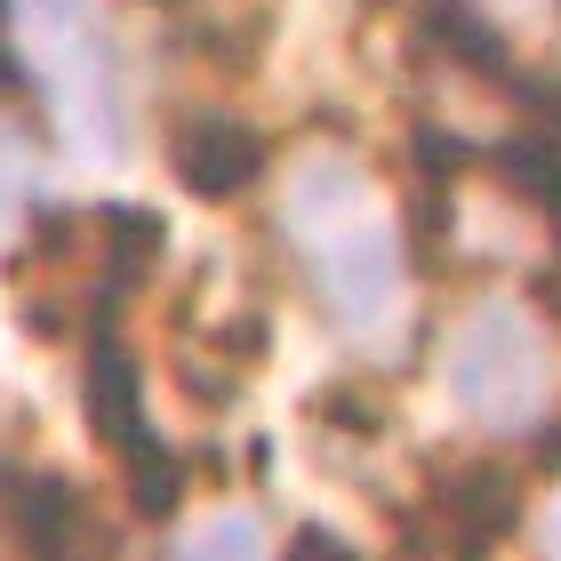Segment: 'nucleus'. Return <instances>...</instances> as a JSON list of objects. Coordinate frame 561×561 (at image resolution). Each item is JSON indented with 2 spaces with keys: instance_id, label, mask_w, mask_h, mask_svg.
Masks as SVG:
<instances>
[{
  "instance_id": "obj_8",
  "label": "nucleus",
  "mask_w": 561,
  "mask_h": 561,
  "mask_svg": "<svg viewBox=\"0 0 561 561\" xmlns=\"http://www.w3.org/2000/svg\"><path fill=\"white\" fill-rule=\"evenodd\" d=\"M546 561H561V514H553V529H546Z\"/></svg>"
},
{
  "instance_id": "obj_5",
  "label": "nucleus",
  "mask_w": 561,
  "mask_h": 561,
  "mask_svg": "<svg viewBox=\"0 0 561 561\" xmlns=\"http://www.w3.org/2000/svg\"><path fill=\"white\" fill-rule=\"evenodd\" d=\"M497 161H505V176H514V185H522L529 201H546V209H561V145L529 137V145H505Z\"/></svg>"
},
{
  "instance_id": "obj_6",
  "label": "nucleus",
  "mask_w": 561,
  "mask_h": 561,
  "mask_svg": "<svg viewBox=\"0 0 561 561\" xmlns=\"http://www.w3.org/2000/svg\"><path fill=\"white\" fill-rule=\"evenodd\" d=\"M176 561H265V538H257V522L233 514V522H209Z\"/></svg>"
},
{
  "instance_id": "obj_4",
  "label": "nucleus",
  "mask_w": 561,
  "mask_h": 561,
  "mask_svg": "<svg viewBox=\"0 0 561 561\" xmlns=\"http://www.w3.org/2000/svg\"><path fill=\"white\" fill-rule=\"evenodd\" d=\"M176 169H185L193 193H249L265 169V137L241 129V121H201V129L176 137Z\"/></svg>"
},
{
  "instance_id": "obj_2",
  "label": "nucleus",
  "mask_w": 561,
  "mask_h": 561,
  "mask_svg": "<svg viewBox=\"0 0 561 561\" xmlns=\"http://www.w3.org/2000/svg\"><path fill=\"white\" fill-rule=\"evenodd\" d=\"M393 280H401V257H393V241L377 233V225H337L321 249V289L329 305H337L345 321H386V305H393Z\"/></svg>"
},
{
  "instance_id": "obj_10",
  "label": "nucleus",
  "mask_w": 561,
  "mask_h": 561,
  "mask_svg": "<svg viewBox=\"0 0 561 561\" xmlns=\"http://www.w3.org/2000/svg\"><path fill=\"white\" fill-rule=\"evenodd\" d=\"M41 9H72V0H41Z\"/></svg>"
},
{
  "instance_id": "obj_1",
  "label": "nucleus",
  "mask_w": 561,
  "mask_h": 561,
  "mask_svg": "<svg viewBox=\"0 0 561 561\" xmlns=\"http://www.w3.org/2000/svg\"><path fill=\"white\" fill-rule=\"evenodd\" d=\"M457 410L481 425H529L546 401V345L514 305H490L466 337H457Z\"/></svg>"
},
{
  "instance_id": "obj_7",
  "label": "nucleus",
  "mask_w": 561,
  "mask_h": 561,
  "mask_svg": "<svg viewBox=\"0 0 561 561\" xmlns=\"http://www.w3.org/2000/svg\"><path fill=\"white\" fill-rule=\"evenodd\" d=\"M24 201H33V169H24V152L9 137H0V225H9Z\"/></svg>"
},
{
  "instance_id": "obj_9",
  "label": "nucleus",
  "mask_w": 561,
  "mask_h": 561,
  "mask_svg": "<svg viewBox=\"0 0 561 561\" xmlns=\"http://www.w3.org/2000/svg\"><path fill=\"white\" fill-rule=\"evenodd\" d=\"M0 89H16V57H9V48H0Z\"/></svg>"
},
{
  "instance_id": "obj_3",
  "label": "nucleus",
  "mask_w": 561,
  "mask_h": 561,
  "mask_svg": "<svg viewBox=\"0 0 561 561\" xmlns=\"http://www.w3.org/2000/svg\"><path fill=\"white\" fill-rule=\"evenodd\" d=\"M9 522L24 561H81L89 553V505L57 473H9Z\"/></svg>"
}]
</instances>
